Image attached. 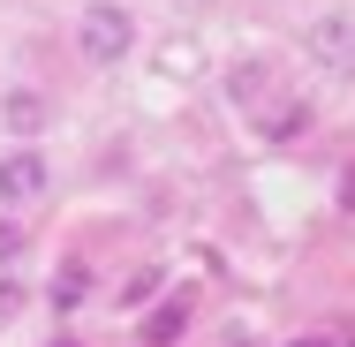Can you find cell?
Segmentation results:
<instances>
[{
  "mask_svg": "<svg viewBox=\"0 0 355 347\" xmlns=\"http://www.w3.org/2000/svg\"><path fill=\"white\" fill-rule=\"evenodd\" d=\"M76 38H83V53H91V61H114V53H129L137 23H129V8H114V0H91Z\"/></svg>",
  "mask_w": 355,
  "mask_h": 347,
  "instance_id": "cell-1",
  "label": "cell"
},
{
  "mask_svg": "<svg viewBox=\"0 0 355 347\" xmlns=\"http://www.w3.org/2000/svg\"><path fill=\"white\" fill-rule=\"evenodd\" d=\"M310 53H318L325 69L355 75V15H325V23H310Z\"/></svg>",
  "mask_w": 355,
  "mask_h": 347,
  "instance_id": "cell-2",
  "label": "cell"
},
{
  "mask_svg": "<svg viewBox=\"0 0 355 347\" xmlns=\"http://www.w3.org/2000/svg\"><path fill=\"white\" fill-rule=\"evenodd\" d=\"M38 189H46V159H38V151H8V159H0V197L23 204V197H38Z\"/></svg>",
  "mask_w": 355,
  "mask_h": 347,
  "instance_id": "cell-3",
  "label": "cell"
},
{
  "mask_svg": "<svg viewBox=\"0 0 355 347\" xmlns=\"http://www.w3.org/2000/svg\"><path fill=\"white\" fill-rule=\"evenodd\" d=\"M8 129H15V136H38V129H46V98H38V91H8Z\"/></svg>",
  "mask_w": 355,
  "mask_h": 347,
  "instance_id": "cell-4",
  "label": "cell"
},
{
  "mask_svg": "<svg viewBox=\"0 0 355 347\" xmlns=\"http://www.w3.org/2000/svg\"><path fill=\"white\" fill-rule=\"evenodd\" d=\"M182 325H189V302H166V310H159V317H151V325H144V340L159 347V340H174V332H182Z\"/></svg>",
  "mask_w": 355,
  "mask_h": 347,
  "instance_id": "cell-5",
  "label": "cell"
},
{
  "mask_svg": "<svg viewBox=\"0 0 355 347\" xmlns=\"http://www.w3.org/2000/svg\"><path fill=\"white\" fill-rule=\"evenodd\" d=\"M15 242H23V234H15L8 219H0V257H15Z\"/></svg>",
  "mask_w": 355,
  "mask_h": 347,
  "instance_id": "cell-6",
  "label": "cell"
},
{
  "mask_svg": "<svg viewBox=\"0 0 355 347\" xmlns=\"http://www.w3.org/2000/svg\"><path fill=\"white\" fill-rule=\"evenodd\" d=\"M340 204H355V166H348V174H340Z\"/></svg>",
  "mask_w": 355,
  "mask_h": 347,
  "instance_id": "cell-7",
  "label": "cell"
},
{
  "mask_svg": "<svg viewBox=\"0 0 355 347\" xmlns=\"http://www.w3.org/2000/svg\"><path fill=\"white\" fill-rule=\"evenodd\" d=\"M295 347H325V340H295Z\"/></svg>",
  "mask_w": 355,
  "mask_h": 347,
  "instance_id": "cell-8",
  "label": "cell"
}]
</instances>
